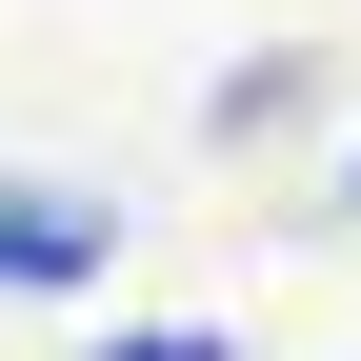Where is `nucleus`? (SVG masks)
Returning a JSON list of instances; mask_svg holds the SVG:
<instances>
[{
  "instance_id": "f257e3e1",
  "label": "nucleus",
  "mask_w": 361,
  "mask_h": 361,
  "mask_svg": "<svg viewBox=\"0 0 361 361\" xmlns=\"http://www.w3.org/2000/svg\"><path fill=\"white\" fill-rule=\"evenodd\" d=\"M101 241H121V221L80 201V180H0V281H20V301H61V281H101Z\"/></svg>"
},
{
  "instance_id": "f03ea898",
  "label": "nucleus",
  "mask_w": 361,
  "mask_h": 361,
  "mask_svg": "<svg viewBox=\"0 0 361 361\" xmlns=\"http://www.w3.org/2000/svg\"><path fill=\"white\" fill-rule=\"evenodd\" d=\"M80 361H241L221 322H141V341H80Z\"/></svg>"
},
{
  "instance_id": "7ed1b4c3",
  "label": "nucleus",
  "mask_w": 361,
  "mask_h": 361,
  "mask_svg": "<svg viewBox=\"0 0 361 361\" xmlns=\"http://www.w3.org/2000/svg\"><path fill=\"white\" fill-rule=\"evenodd\" d=\"M341 201H361V180H341Z\"/></svg>"
}]
</instances>
